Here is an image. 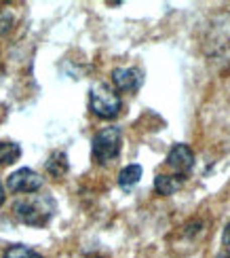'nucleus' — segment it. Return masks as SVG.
Wrapping results in <instances>:
<instances>
[{
    "instance_id": "obj_14",
    "label": "nucleus",
    "mask_w": 230,
    "mask_h": 258,
    "mask_svg": "<svg viewBox=\"0 0 230 258\" xmlns=\"http://www.w3.org/2000/svg\"><path fill=\"white\" fill-rule=\"evenodd\" d=\"M224 239H226V243L230 245V222H228V227H226V233H224Z\"/></svg>"
},
{
    "instance_id": "obj_9",
    "label": "nucleus",
    "mask_w": 230,
    "mask_h": 258,
    "mask_svg": "<svg viewBox=\"0 0 230 258\" xmlns=\"http://www.w3.org/2000/svg\"><path fill=\"white\" fill-rule=\"evenodd\" d=\"M47 171L53 178H61L68 171V157H65V153H61V150L53 153L47 161Z\"/></svg>"
},
{
    "instance_id": "obj_6",
    "label": "nucleus",
    "mask_w": 230,
    "mask_h": 258,
    "mask_svg": "<svg viewBox=\"0 0 230 258\" xmlns=\"http://www.w3.org/2000/svg\"><path fill=\"white\" fill-rule=\"evenodd\" d=\"M167 165L178 174V178L186 176L194 165V153L188 144H175L167 155Z\"/></svg>"
},
{
    "instance_id": "obj_1",
    "label": "nucleus",
    "mask_w": 230,
    "mask_h": 258,
    "mask_svg": "<svg viewBox=\"0 0 230 258\" xmlns=\"http://www.w3.org/2000/svg\"><path fill=\"white\" fill-rule=\"evenodd\" d=\"M203 47L209 59L230 63V13H220L211 19Z\"/></svg>"
},
{
    "instance_id": "obj_2",
    "label": "nucleus",
    "mask_w": 230,
    "mask_h": 258,
    "mask_svg": "<svg viewBox=\"0 0 230 258\" xmlns=\"http://www.w3.org/2000/svg\"><path fill=\"white\" fill-rule=\"evenodd\" d=\"M15 216L30 227H42L47 224L55 212V203L47 195H36L32 199H19L13 203Z\"/></svg>"
},
{
    "instance_id": "obj_7",
    "label": "nucleus",
    "mask_w": 230,
    "mask_h": 258,
    "mask_svg": "<svg viewBox=\"0 0 230 258\" xmlns=\"http://www.w3.org/2000/svg\"><path fill=\"white\" fill-rule=\"evenodd\" d=\"M141 72L137 68H114L112 83L118 91H137L141 87Z\"/></svg>"
},
{
    "instance_id": "obj_4",
    "label": "nucleus",
    "mask_w": 230,
    "mask_h": 258,
    "mask_svg": "<svg viewBox=\"0 0 230 258\" xmlns=\"http://www.w3.org/2000/svg\"><path fill=\"white\" fill-rule=\"evenodd\" d=\"M89 106L93 114L100 116V119H114V116H118L120 108H123V102H120V95L114 89H110V85L97 83L91 87Z\"/></svg>"
},
{
    "instance_id": "obj_3",
    "label": "nucleus",
    "mask_w": 230,
    "mask_h": 258,
    "mask_svg": "<svg viewBox=\"0 0 230 258\" xmlns=\"http://www.w3.org/2000/svg\"><path fill=\"white\" fill-rule=\"evenodd\" d=\"M120 144H123V134H120V127H104V129H100V132L93 136V142H91L93 159L100 165L110 163L112 159L118 157Z\"/></svg>"
},
{
    "instance_id": "obj_10",
    "label": "nucleus",
    "mask_w": 230,
    "mask_h": 258,
    "mask_svg": "<svg viewBox=\"0 0 230 258\" xmlns=\"http://www.w3.org/2000/svg\"><path fill=\"white\" fill-rule=\"evenodd\" d=\"M139 178H141V167H139V165H127V167L118 174V186L125 188V190H129V188H133V186L137 184Z\"/></svg>"
},
{
    "instance_id": "obj_15",
    "label": "nucleus",
    "mask_w": 230,
    "mask_h": 258,
    "mask_svg": "<svg viewBox=\"0 0 230 258\" xmlns=\"http://www.w3.org/2000/svg\"><path fill=\"white\" fill-rule=\"evenodd\" d=\"M102 258H104V256H102Z\"/></svg>"
},
{
    "instance_id": "obj_11",
    "label": "nucleus",
    "mask_w": 230,
    "mask_h": 258,
    "mask_svg": "<svg viewBox=\"0 0 230 258\" xmlns=\"http://www.w3.org/2000/svg\"><path fill=\"white\" fill-rule=\"evenodd\" d=\"M21 157V148L15 142H0V165L15 163Z\"/></svg>"
},
{
    "instance_id": "obj_8",
    "label": "nucleus",
    "mask_w": 230,
    "mask_h": 258,
    "mask_svg": "<svg viewBox=\"0 0 230 258\" xmlns=\"http://www.w3.org/2000/svg\"><path fill=\"white\" fill-rule=\"evenodd\" d=\"M182 186V178H175V176H165V174H159L155 178V190L163 197H169L173 195L175 190Z\"/></svg>"
},
{
    "instance_id": "obj_13",
    "label": "nucleus",
    "mask_w": 230,
    "mask_h": 258,
    "mask_svg": "<svg viewBox=\"0 0 230 258\" xmlns=\"http://www.w3.org/2000/svg\"><path fill=\"white\" fill-rule=\"evenodd\" d=\"M5 203V188H3V182H0V208H3Z\"/></svg>"
},
{
    "instance_id": "obj_12",
    "label": "nucleus",
    "mask_w": 230,
    "mask_h": 258,
    "mask_svg": "<svg viewBox=\"0 0 230 258\" xmlns=\"http://www.w3.org/2000/svg\"><path fill=\"white\" fill-rule=\"evenodd\" d=\"M5 258H42L36 250L28 248V245H11L5 252Z\"/></svg>"
},
{
    "instance_id": "obj_5",
    "label": "nucleus",
    "mask_w": 230,
    "mask_h": 258,
    "mask_svg": "<svg viewBox=\"0 0 230 258\" xmlns=\"http://www.w3.org/2000/svg\"><path fill=\"white\" fill-rule=\"evenodd\" d=\"M7 186L11 192H36L42 188V178L30 167H21L9 176Z\"/></svg>"
}]
</instances>
